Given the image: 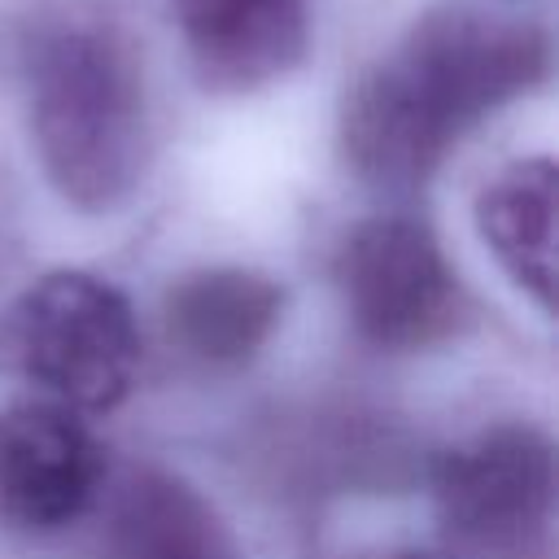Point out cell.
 Instances as JSON below:
<instances>
[{"instance_id": "10", "label": "cell", "mask_w": 559, "mask_h": 559, "mask_svg": "<svg viewBox=\"0 0 559 559\" xmlns=\"http://www.w3.org/2000/svg\"><path fill=\"white\" fill-rule=\"evenodd\" d=\"M476 231L507 280L555 310V162L520 157L476 197Z\"/></svg>"}, {"instance_id": "11", "label": "cell", "mask_w": 559, "mask_h": 559, "mask_svg": "<svg viewBox=\"0 0 559 559\" xmlns=\"http://www.w3.org/2000/svg\"><path fill=\"white\" fill-rule=\"evenodd\" d=\"M397 559H450V555H424V550H411V555H397Z\"/></svg>"}, {"instance_id": "3", "label": "cell", "mask_w": 559, "mask_h": 559, "mask_svg": "<svg viewBox=\"0 0 559 559\" xmlns=\"http://www.w3.org/2000/svg\"><path fill=\"white\" fill-rule=\"evenodd\" d=\"M0 362L66 411L118 406L140 371V328L127 293L92 271L31 280L0 319Z\"/></svg>"}, {"instance_id": "1", "label": "cell", "mask_w": 559, "mask_h": 559, "mask_svg": "<svg viewBox=\"0 0 559 559\" xmlns=\"http://www.w3.org/2000/svg\"><path fill=\"white\" fill-rule=\"evenodd\" d=\"M546 74V35L485 9L424 13L341 105L345 166L384 192L432 179L450 148Z\"/></svg>"}, {"instance_id": "9", "label": "cell", "mask_w": 559, "mask_h": 559, "mask_svg": "<svg viewBox=\"0 0 559 559\" xmlns=\"http://www.w3.org/2000/svg\"><path fill=\"white\" fill-rule=\"evenodd\" d=\"M105 559H245V550L197 485L162 467H140L109 507Z\"/></svg>"}, {"instance_id": "8", "label": "cell", "mask_w": 559, "mask_h": 559, "mask_svg": "<svg viewBox=\"0 0 559 559\" xmlns=\"http://www.w3.org/2000/svg\"><path fill=\"white\" fill-rule=\"evenodd\" d=\"M284 284L258 266H201L162 297V323L175 349L210 371H236L275 336Z\"/></svg>"}, {"instance_id": "5", "label": "cell", "mask_w": 559, "mask_h": 559, "mask_svg": "<svg viewBox=\"0 0 559 559\" xmlns=\"http://www.w3.org/2000/svg\"><path fill=\"white\" fill-rule=\"evenodd\" d=\"M332 275L354 336L384 354L432 349L472 319L441 240L406 214H376L349 227Z\"/></svg>"}, {"instance_id": "4", "label": "cell", "mask_w": 559, "mask_h": 559, "mask_svg": "<svg viewBox=\"0 0 559 559\" xmlns=\"http://www.w3.org/2000/svg\"><path fill=\"white\" fill-rule=\"evenodd\" d=\"M432 498L450 542L472 559H555V441L524 419L489 424L432 467Z\"/></svg>"}, {"instance_id": "7", "label": "cell", "mask_w": 559, "mask_h": 559, "mask_svg": "<svg viewBox=\"0 0 559 559\" xmlns=\"http://www.w3.org/2000/svg\"><path fill=\"white\" fill-rule=\"evenodd\" d=\"M192 66L214 92H258L284 79L310 39L306 0H170Z\"/></svg>"}, {"instance_id": "6", "label": "cell", "mask_w": 559, "mask_h": 559, "mask_svg": "<svg viewBox=\"0 0 559 559\" xmlns=\"http://www.w3.org/2000/svg\"><path fill=\"white\" fill-rule=\"evenodd\" d=\"M105 454L92 428L57 402L0 411V524L57 533L100 493Z\"/></svg>"}, {"instance_id": "2", "label": "cell", "mask_w": 559, "mask_h": 559, "mask_svg": "<svg viewBox=\"0 0 559 559\" xmlns=\"http://www.w3.org/2000/svg\"><path fill=\"white\" fill-rule=\"evenodd\" d=\"M31 144L57 197L109 214L148 166V87L135 39L92 0L48 9L26 35Z\"/></svg>"}]
</instances>
